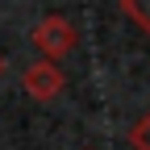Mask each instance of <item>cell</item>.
Here are the masks:
<instances>
[{"mask_svg":"<svg viewBox=\"0 0 150 150\" xmlns=\"http://www.w3.org/2000/svg\"><path fill=\"white\" fill-rule=\"evenodd\" d=\"M75 42H79V29H75L67 17H42L38 21V29H33V46L46 54V63H59L63 54H71L75 50Z\"/></svg>","mask_w":150,"mask_h":150,"instance_id":"cell-1","label":"cell"},{"mask_svg":"<svg viewBox=\"0 0 150 150\" xmlns=\"http://www.w3.org/2000/svg\"><path fill=\"white\" fill-rule=\"evenodd\" d=\"M21 83H25V92H29L33 100H54L67 79H63V67H54V63L42 59V63H29V67H25Z\"/></svg>","mask_w":150,"mask_h":150,"instance_id":"cell-2","label":"cell"},{"mask_svg":"<svg viewBox=\"0 0 150 150\" xmlns=\"http://www.w3.org/2000/svg\"><path fill=\"white\" fill-rule=\"evenodd\" d=\"M121 13L150 38V0H121Z\"/></svg>","mask_w":150,"mask_h":150,"instance_id":"cell-3","label":"cell"},{"mask_svg":"<svg viewBox=\"0 0 150 150\" xmlns=\"http://www.w3.org/2000/svg\"><path fill=\"white\" fill-rule=\"evenodd\" d=\"M129 138H134L138 150H150V108L138 117V125H134V134H129Z\"/></svg>","mask_w":150,"mask_h":150,"instance_id":"cell-4","label":"cell"},{"mask_svg":"<svg viewBox=\"0 0 150 150\" xmlns=\"http://www.w3.org/2000/svg\"><path fill=\"white\" fill-rule=\"evenodd\" d=\"M0 75H4V59H0Z\"/></svg>","mask_w":150,"mask_h":150,"instance_id":"cell-5","label":"cell"}]
</instances>
